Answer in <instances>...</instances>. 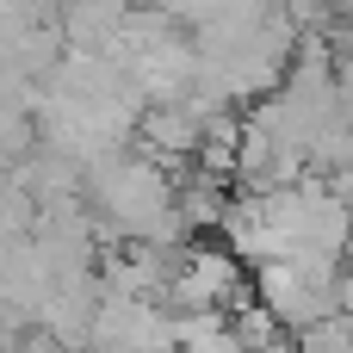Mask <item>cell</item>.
Masks as SVG:
<instances>
[{"instance_id": "obj_1", "label": "cell", "mask_w": 353, "mask_h": 353, "mask_svg": "<svg viewBox=\"0 0 353 353\" xmlns=\"http://www.w3.org/2000/svg\"><path fill=\"white\" fill-rule=\"evenodd\" d=\"M168 298L180 310H230L242 298V267H236V248H192L186 242V261L180 273L168 279Z\"/></svg>"}, {"instance_id": "obj_3", "label": "cell", "mask_w": 353, "mask_h": 353, "mask_svg": "<svg viewBox=\"0 0 353 353\" xmlns=\"http://www.w3.org/2000/svg\"><path fill=\"white\" fill-rule=\"evenodd\" d=\"M298 353H353V310L341 304V310L304 323L298 329Z\"/></svg>"}, {"instance_id": "obj_2", "label": "cell", "mask_w": 353, "mask_h": 353, "mask_svg": "<svg viewBox=\"0 0 353 353\" xmlns=\"http://www.w3.org/2000/svg\"><path fill=\"white\" fill-rule=\"evenodd\" d=\"M230 329H236V341H242L248 353H279V347H285V335H279L285 323H279V316H273L261 298H254V304H236Z\"/></svg>"}]
</instances>
